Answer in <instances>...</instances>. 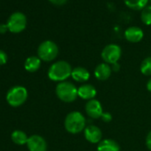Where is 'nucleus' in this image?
<instances>
[{
	"instance_id": "1",
	"label": "nucleus",
	"mask_w": 151,
	"mask_h": 151,
	"mask_svg": "<svg viewBox=\"0 0 151 151\" xmlns=\"http://www.w3.org/2000/svg\"><path fill=\"white\" fill-rule=\"evenodd\" d=\"M71 65L65 60H59L51 65L48 69V78L52 81L55 82H63L66 81L72 73Z\"/></svg>"
},
{
	"instance_id": "2",
	"label": "nucleus",
	"mask_w": 151,
	"mask_h": 151,
	"mask_svg": "<svg viewBox=\"0 0 151 151\" xmlns=\"http://www.w3.org/2000/svg\"><path fill=\"white\" fill-rule=\"evenodd\" d=\"M86 120L84 115L78 111H72L67 115L64 120V126L68 132L77 134L85 130Z\"/></svg>"
},
{
	"instance_id": "3",
	"label": "nucleus",
	"mask_w": 151,
	"mask_h": 151,
	"mask_svg": "<svg viewBox=\"0 0 151 151\" xmlns=\"http://www.w3.org/2000/svg\"><path fill=\"white\" fill-rule=\"evenodd\" d=\"M55 93L57 97L63 102L70 103L78 97V88L74 84L68 81L60 82L57 85Z\"/></svg>"
},
{
	"instance_id": "4",
	"label": "nucleus",
	"mask_w": 151,
	"mask_h": 151,
	"mask_svg": "<svg viewBox=\"0 0 151 151\" xmlns=\"http://www.w3.org/2000/svg\"><path fill=\"white\" fill-rule=\"evenodd\" d=\"M58 45L51 40L42 42L37 48V57H39V59L44 61L53 60L58 56Z\"/></svg>"
},
{
	"instance_id": "5",
	"label": "nucleus",
	"mask_w": 151,
	"mask_h": 151,
	"mask_svg": "<svg viewBox=\"0 0 151 151\" xmlns=\"http://www.w3.org/2000/svg\"><path fill=\"white\" fill-rule=\"evenodd\" d=\"M28 98V91L23 86H14L11 88L6 94V101L12 107H19L22 105Z\"/></svg>"
},
{
	"instance_id": "6",
	"label": "nucleus",
	"mask_w": 151,
	"mask_h": 151,
	"mask_svg": "<svg viewBox=\"0 0 151 151\" xmlns=\"http://www.w3.org/2000/svg\"><path fill=\"white\" fill-rule=\"evenodd\" d=\"M122 55L121 47L116 44H109L106 45L101 52V58L105 63L113 65L120 60Z\"/></svg>"
},
{
	"instance_id": "7",
	"label": "nucleus",
	"mask_w": 151,
	"mask_h": 151,
	"mask_svg": "<svg viewBox=\"0 0 151 151\" xmlns=\"http://www.w3.org/2000/svg\"><path fill=\"white\" fill-rule=\"evenodd\" d=\"M9 31L12 33H20L23 31L27 26V18L24 14L21 12L14 13L7 21Z\"/></svg>"
},
{
	"instance_id": "8",
	"label": "nucleus",
	"mask_w": 151,
	"mask_h": 151,
	"mask_svg": "<svg viewBox=\"0 0 151 151\" xmlns=\"http://www.w3.org/2000/svg\"><path fill=\"white\" fill-rule=\"evenodd\" d=\"M27 147L29 151H46L47 143L45 139L40 135H32L29 137L27 141Z\"/></svg>"
},
{
	"instance_id": "9",
	"label": "nucleus",
	"mask_w": 151,
	"mask_h": 151,
	"mask_svg": "<svg viewBox=\"0 0 151 151\" xmlns=\"http://www.w3.org/2000/svg\"><path fill=\"white\" fill-rule=\"evenodd\" d=\"M86 112L90 117L93 119L101 118L103 113L102 106L99 101L95 99L90 100L86 104Z\"/></svg>"
},
{
	"instance_id": "10",
	"label": "nucleus",
	"mask_w": 151,
	"mask_h": 151,
	"mask_svg": "<svg viewBox=\"0 0 151 151\" xmlns=\"http://www.w3.org/2000/svg\"><path fill=\"white\" fill-rule=\"evenodd\" d=\"M85 138L90 143H99L102 138V132L101 129L96 125H88L84 130Z\"/></svg>"
},
{
	"instance_id": "11",
	"label": "nucleus",
	"mask_w": 151,
	"mask_h": 151,
	"mask_svg": "<svg viewBox=\"0 0 151 151\" xmlns=\"http://www.w3.org/2000/svg\"><path fill=\"white\" fill-rule=\"evenodd\" d=\"M144 37L143 30L139 27H129L124 31V37L128 42L131 43H139Z\"/></svg>"
},
{
	"instance_id": "12",
	"label": "nucleus",
	"mask_w": 151,
	"mask_h": 151,
	"mask_svg": "<svg viewBox=\"0 0 151 151\" xmlns=\"http://www.w3.org/2000/svg\"><path fill=\"white\" fill-rule=\"evenodd\" d=\"M112 73V68L109 64L107 63H101L96 66L94 69V76L98 80L105 81L109 78Z\"/></svg>"
},
{
	"instance_id": "13",
	"label": "nucleus",
	"mask_w": 151,
	"mask_h": 151,
	"mask_svg": "<svg viewBox=\"0 0 151 151\" xmlns=\"http://www.w3.org/2000/svg\"><path fill=\"white\" fill-rule=\"evenodd\" d=\"M78 94L81 99L86 100L88 101L90 100L94 99L97 94V91L93 86L90 84H85L79 86V88H78Z\"/></svg>"
},
{
	"instance_id": "14",
	"label": "nucleus",
	"mask_w": 151,
	"mask_h": 151,
	"mask_svg": "<svg viewBox=\"0 0 151 151\" xmlns=\"http://www.w3.org/2000/svg\"><path fill=\"white\" fill-rule=\"evenodd\" d=\"M71 78L77 82L84 83L89 80L90 78V72L83 67H77L73 68L71 73Z\"/></svg>"
},
{
	"instance_id": "15",
	"label": "nucleus",
	"mask_w": 151,
	"mask_h": 151,
	"mask_svg": "<svg viewBox=\"0 0 151 151\" xmlns=\"http://www.w3.org/2000/svg\"><path fill=\"white\" fill-rule=\"evenodd\" d=\"M97 151H120V146L114 139H105L98 143Z\"/></svg>"
},
{
	"instance_id": "16",
	"label": "nucleus",
	"mask_w": 151,
	"mask_h": 151,
	"mask_svg": "<svg viewBox=\"0 0 151 151\" xmlns=\"http://www.w3.org/2000/svg\"><path fill=\"white\" fill-rule=\"evenodd\" d=\"M41 66V60L37 56L29 57L24 64V68L29 72H36Z\"/></svg>"
},
{
	"instance_id": "17",
	"label": "nucleus",
	"mask_w": 151,
	"mask_h": 151,
	"mask_svg": "<svg viewBox=\"0 0 151 151\" xmlns=\"http://www.w3.org/2000/svg\"><path fill=\"white\" fill-rule=\"evenodd\" d=\"M149 0H124V3L127 7L135 11H141L144 9Z\"/></svg>"
},
{
	"instance_id": "18",
	"label": "nucleus",
	"mask_w": 151,
	"mask_h": 151,
	"mask_svg": "<svg viewBox=\"0 0 151 151\" xmlns=\"http://www.w3.org/2000/svg\"><path fill=\"white\" fill-rule=\"evenodd\" d=\"M11 138H12V140L15 144H18V145L27 144V141H28V139H29L27 134L24 132L20 131V130H16V131L13 132V133L11 135Z\"/></svg>"
},
{
	"instance_id": "19",
	"label": "nucleus",
	"mask_w": 151,
	"mask_h": 151,
	"mask_svg": "<svg viewBox=\"0 0 151 151\" xmlns=\"http://www.w3.org/2000/svg\"><path fill=\"white\" fill-rule=\"evenodd\" d=\"M140 19L145 25H151V6H147L144 9L141 10Z\"/></svg>"
},
{
	"instance_id": "20",
	"label": "nucleus",
	"mask_w": 151,
	"mask_h": 151,
	"mask_svg": "<svg viewBox=\"0 0 151 151\" xmlns=\"http://www.w3.org/2000/svg\"><path fill=\"white\" fill-rule=\"evenodd\" d=\"M140 72L145 76H151V57H147L140 64Z\"/></svg>"
},
{
	"instance_id": "21",
	"label": "nucleus",
	"mask_w": 151,
	"mask_h": 151,
	"mask_svg": "<svg viewBox=\"0 0 151 151\" xmlns=\"http://www.w3.org/2000/svg\"><path fill=\"white\" fill-rule=\"evenodd\" d=\"M101 118L102 119L103 122H105V123H109V122L112 120V116H111V114L109 113V112H103Z\"/></svg>"
},
{
	"instance_id": "22",
	"label": "nucleus",
	"mask_w": 151,
	"mask_h": 151,
	"mask_svg": "<svg viewBox=\"0 0 151 151\" xmlns=\"http://www.w3.org/2000/svg\"><path fill=\"white\" fill-rule=\"evenodd\" d=\"M6 61H7V55H6V53L4 51L0 50V65L6 64Z\"/></svg>"
},
{
	"instance_id": "23",
	"label": "nucleus",
	"mask_w": 151,
	"mask_h": 151,
	"mask_svg": "<svg viewBox=\"0 0 151 151\" xmlns=\"http://www.w3.org/2000/svg\"><path fill=\"white\" fill-rule=\"evenodd\" d=\"M49 1L55 6H63L67 3L68 0H49Z\"/></svg>"
},
{
	"instance_id": "24",
	"label": "nucleus",
	"mask_w": 151,
	"mask_h": 151,
	"mask_svg": "<svg viewBox=\"0 0 151 151\" xmlns=\"http://www.w3.org/2000/svg\"><path fill=\"white\" fill-rule=\"evenodd\" d=\"M146 145L149 150H151V131L147 133L146 137Z\"/></svg>"
},
{
	"instance_id": "25",
	"label": "nucleus",
	"mask_w": 151,
	"mask_h": 151,
	"mask_svg": "<svg viewBox=\"0 0 151 151\" xmlns=\"http://www.w3.org/2000/svg\"><path fill=\"white\" fill-rule=\"evenodd\" d=\"M8 30L9 29L7 24H0V34H5Z\"/></svg>"
},
{
	"instance_id": "26",
	"label": "nucleus",
	"mask_w": 151,
	"mask_h": 151,
	"mask_svg": "<svg viewBox=\"0 0 151 151\" xmlns=\"http://www.w3.org/2000/svg\"><path fill=\"white\" fill-rule=\"evenodd\" d=\"M111 68H112V71L117 72V71L120 69V65L118 64V62H116V63H115V64H113V65H112Z\"/></svg>"
},
{
	"instance_id": "27",
	"label": "nucleus",
	"mask_w": 151,
	"mask_h": 151,
	"mask_svg": "<svg viewBox=\"0 0 151 151\" xmlns=\"http://www.w3.org/2000/svg\"><path fill=\"white\" fill-rule=\"evenodd\" d=\"M147 89L148 92L151 93V78H150V79L147 81Z\"/></svg>"
},
{
	"instance_id": "28",
	"label": "nucleus",
	"mask_w": 151,
	"mask_h": 151,
	"mask_svg": "<svg viewBox=\"0 0 151 151\" xmlns=\"http://www.w3.org/2000/svg\"><path fill=\"white\" fill-rule=\"evenodd\" d=\"M149 1H150V3H151V0H149Z\"/></svg>"
}]
</instances>
